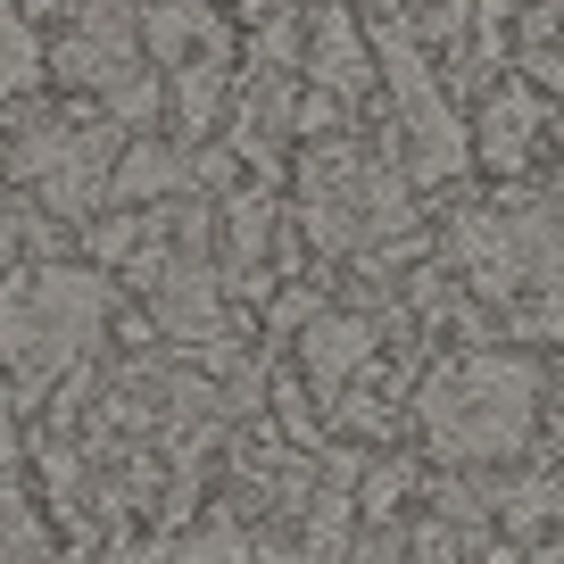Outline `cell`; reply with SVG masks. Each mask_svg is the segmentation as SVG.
I'll return each mask as SVG.
<instances>
[{"instance_id": "obj_4", "label": "cell", "mask_w": 564, "mask_h": 564, "mask_svg": "<svg viewBox=\"0 0 564 564\" xmlns=\"http://www.w3.org/2000/svg\"><path fill=\"white\" fill-rule=\"evenodd\" d=\"M448 249H457V265L481 291H498V300H514V291H556V183H547V192H514V199H498V208H457Z\"/></svg>"}, {"instance_id": "obj_9", "label": "cell", "mask_w": 564, "mask_h": 564, "mask_svg": "<svg viewBox=\"0 0 564 564\" xmlns=\"http://www.w3.org/2000/svg\"><path fill=\"white\" fill-rule=\"evenodd\" d=\"M300 366H307V382L333 399V390H349V373H366L373 366V316H307L300 324Z\"/></svg>"}, {"instance_id": "obj_1", "label": "cell", "mask_w": 564, "mask_h": 564, "mask_svg": "<svg viewBox=\"0 0 564 564\" xmlns=\"http://www.w3.org/2000/svg\"><path fill=\"white\" fill-rule=\"evenodd\" d=\"M540 423V357L474 349L423 382V441L441 465H507Z\"/></svg>"}, {"instance_id": "obj_15", "label": "cell", "mask_w": 564, "mask_h": 564, "mask_svg": "<svg viewBox=\"0 0 564 564\" xmlns=\"http://www.w3.org/2000/svg\"><path fill=\"white\" fill-rule=\"evenodd\" d=\"M498 507H507V523H514V531L531 540V531H540L547 514H556V481H547V474H523V481H514L507 498H498Z\"/></svg>"}, {"instance_id": "obj_8", "label": "cell", "mask_w": 564, "mask_h": 564, "mask_svg": "<svg viewBox=\"0 0 564 564\" xmlns=\"http://www.w3.org/2000/svg\"><path fill=\"white\" fill-rule=\"evenodd\" d=\"M547 108H556V100H547V91H531L523 75H514L507 91H490V100H481V124L465 133V150H474L481 166H498V175H514V166L531 159V141L547 133Z\"/></svg>"}, {"instance_id": "obj_7", "label": "cell", "mask_w": 564, "mask_h": 564, "mask_svg": "<svg viewBox=\"0 0 564 564\" xmlns=\"http://www.w3.org/2000/svg\"><path fill=\"white\" fill-rule=\"evenodd\" d=\"M141 67V34H133V0H75L67 34H58V75L84 91H108Z\"/></svg>"}, {"instance_id": "obj_12", "label": "cell", "mask_w": 564, "mask_h": 564, "mask_svg": "<svg viewBox=\"0 0 564 564\" xmlns=\"http://www.w3.org/2000/svg\"><path fill=\"white\" fill-rule=\"evenodd\" d=\"M192 183V159H183L175 141H133L117 166H108V199L117 208H141V199H175Z\"/></svg>"}, {"instance_id": "obj_14", "label": "cell", "mask_w": 564, "mask_h": 564, "mask_svg": "<svg viewBox=\"0 0 564 564\" xmlns=\"http://www.w3.org/2000/svg\"><path fill=\"white\" fill-rule=\"evenodd\" d=\"M150 564H249V540H241V523H232V514H216L208 531H192L183 547H159Z\"/></svg>"}, {"instance_id": "obj_13", "label": "cell", "mask_w": 564, "mask_h": 564, "mask_svg": "<svg viewBox=\"0 0 564 564\" xmlns=\"http://www.w3.org/2000/svg\"><path fill=\"white\" fill-rule=\"evenodd\" d=\"M216 108H225V51H199V58H183L175 67V117H183V133H208L216 124Z\"/></svg>"}, {"instance_id": "obj_6", "label": "cell", "mask_w": 564, "mask_h": 564, "mask_svg": "<svg viewBox=\"0 0 564 564\" xmlns=\"http://www.w3.org/2000/svg\"><path fill=\"white\" fill-rule=\"evenodd\" d=\"M9 166L18 183H34L51 216H91L108 199V166H117V124H51L25 117V133H9Z\"/></svg>"}, {"instance_id": "obj_17", "label": "cell", "mask_w": 564, "mask_h": 564, "mask_svg": "<svg viewBox=\"0 0 564 564\" xmlns=\"http://www.w3.org/2000/svg\"><path fill=\"white\" fill-rule=\"evenodd\" d=\"M25 547H34V523L0 507V564H9V556H25Z\"/></svg>"}, {"instance_id": "obj_2", "label": "cell", "mask_w": 564, "mask_h": 564, "mask_svg": "<svg viewBox=\"0 0 564 564\" xmlns=\"http://www.w3.org/2000/svg\"><path fill=\"white\" fill-rule=\"evenodd\" d=\"M415 199H406V175L357 141H316L300 166V225L316 249H373V241H399Z\"/></svg>"}, {"instance_id": "obj_10", "label": "cell", "mask_w": 564, "mask_h": 564, "mask_svg": "<svg viewBox=\"0 0 564 564\" xmlns=\"http://www.w3.org/2000/svg\"><path fill=\"white\" fill-rule=\"evenodd\" d=\"M133 34L159 67H183L199 51H225V25H216L208 0H159V9H133Z\"/></svg>"}, {"instance_id": "obj_11", "label": "cell", "mask_w": 564, "mask_h": 564, "mask_svg": "<svg viewBox=\"0 0 564 564\" xmlns=\"http://www.w3.org/2000/svg\"><path fill=\"white\" fill-rule=\"evenodd\" d=\"M307 75H316V91H333V100H357V91H366L373 51L349 25V9H316V25H307Z\"/></svg>"}, {"instance_id": "obj_5", "label": "cell", "mask_w": 564, "mask_h": 564, "mask_svg": "<svg viewBox=\"0 0 564 564\" xmlns=\"http://www.w3.org/2000/svg\"><path fill=\"white\" fill-rule=\"evenodd\" d=\"M366 51L382 58L390 75V100H399V133H406V183H457L465 166H474V150H465V124L457 108L441 100V84H432V58H423V42L406 34V18H382L366 34Z\"/></svg>"}, {"instance_id": "obj_16", "label": "cell", "mask_w": 564, "mask_h": 564, "mask_svg": "<svg viewBox=\"0 0 564 564\" xmlns=\"http://www.w3.org/2000/svg\"><path fill=\"white\" fill-rule=\"evenodd\" d=\"M307 316H316V300H307V291H274V300H265V324H274V333H300Z\"/></svg>"}, {"instance_id": "obj_3", "label": "cell", "mask_w": 564, "mask_h": 564, "mask_svg": "<svg viewBox=\"0 0 564 564\" xmlns=\"http://www.w3.org/2000/svg\"><path fill=\"white\" fill-rule=\"evenodd\" d=\"M108 316V282L100 274H75V265H42V274L0 282V357L18 366L25 390H42L51 373L75 366L91 333Z\"/></svg>"}]
</instances>
